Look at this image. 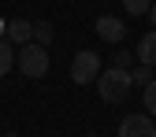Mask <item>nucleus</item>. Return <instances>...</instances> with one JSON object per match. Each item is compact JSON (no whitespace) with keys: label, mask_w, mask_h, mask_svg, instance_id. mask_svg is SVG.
<instances>
[{"label":"nucleus","mask_w":156,"mask_h":137,"mask_svg":"<svg viewBox=\"0 0 156 137\" xmlns=\"http://www.w3.org/2000/svg\"><path fill=\"white\" fill-rule=\"evenodd\" d=\"M130 89H134V78L123 67H108V70H101V78H97V93H101L104 104H123L130 96Z\"/></svg>","instance_id":"nucleus-1"},{"label":"nucleus","mask_w":156,"mask_h":137,"mask_svg":"<svg viewBox=\"0 0 156 137\" xmlns=\"http://www.w3.org/2000/svg\"><path fill=\"white\" fill-rule=\"evenodd\" d=\"M15 63H19V70L26 78H41V74H48V48L30 41V45H23L15 52Z\"/></svg>","instance_id":"nucleus-2"},{"label":"nucleus","mask_w":156,"mask_h":137,"mask_svg":"<svg viewBox=\"0 0 156 137\" xmlns=\"http://www.w3.org/2000/svg\"><path fill=\"white\" fill-rule=\"evenodd\" d=\"M71 78H74L78 85H93L97 78H101V56L89 52V48H82V52L71 60Z\"/></svg>","instance_id":"nucleus-3"},{"label":"nucleus","mask_w":156,"mask_h":137,"mask_svg":"<svg viewBox=\"0 0 156 137\" xmlns=\"http://www.w3.org/2000/svg\"><path fill=\"white\" fill-rule=\"evenodd\" d=\"M119 137H156V122L145 115H126V119L119 122Z\"/></svg>","instance_id":"nucleus-4"},{"label":"nucleus","mask_w":156,"mask_h":137,"mask_svg":"<svg viewBox=\"0 0 156 137\" xmlns=\"http://www.w3.org/2000/svg\"><path fill=\"white\" fill-rule=\"evenodd\" d=\"M97 37H101V41H112V45H119L123 37H126V26H123V19L101 15V19H97Z\"/></svg>","instance_id":"nucleus-5"},{"label":"nucleus","mask_w":156,"mask_h":137,"mask_svg":"<svg viewBox=\"0 0 156 137\" xmlns=\"http://www.w3.org/2000/svg\"><path fill=\"white\" fill-rule=\"evenodd\" d=\"M4 41H11V45H30L34 41V22H26V19H11V22L4 26Z\"/></svg>","instance_id":"nucleus-6"},{"label":"nucleus","mask_w":156,"mask_h":137,"mask_svg":"<svg viewBox=\"0 0 156 137\" xmlns=\"http://www.w3.org/2000/svg\"><path fill=\"white\" fill-rule=\"evenodd\" d=\"M138 60L149 63V67H156V30H149L141 41H138Z\"/></svg>","instance_id":"nucleus-7"},{"label":"nucleus","mask_w":156,"mask_h":137,"mask_svg":"<svg viewBox=\"0 0 156 137\" xmlns=\"http://www.w3.org/2000/svg\"><path fill=\"white\" fill-rule=\"evenodd\" d=\"M11 67H15V45L0 37V78H4V74H8Z\"/></svg>","instance_id":"nucleus-8"},{"label":"nucleus","mask_w":156,"mask_h":137,"mask_svg":"<svg viewBox=\"0 0 156 137\" xmlns=\"http://www.w3.org/2000/svg\"><path fill=\"white\" fill-rule=\"evenodd\" d=\"M152 70H156V67H149V63H141V67H134V70H130V78H134V85H141V89H145V85L152 82Z\"/></svg>","instance_id":"nucleus-9"},{"label":"nucleus","mask_w":156,"mask_h":137,"mask_svg":"<svg viewBox=\"0 0 156 137\" xmlns=\"http://www.w3.org/2000/svg\"><path fill=\"white\" fill-rule=\"evenodd\" d=\"M34 41L48 48V41H52V22H34Z\"/></svg>","instance_id":"nucleus-10"},{"label":"nucleus","mask_w":156,"mask_h":137,"mask_svg":"<svg viewBox=\"0 0 156 137\" xmlns=\"http://www.w3.org/2000/svg\"><path fill=\"white\" fill-rule=\"evenodd\" d=\"M141 96H145V111H149V115H156V78L141 89Z\"/></svg>","instance_id":"nucleus-11"},{"label":"nucleus","mask_w":156,"mask_h":137,"mask_svg":"<svg viewBox=\"0 0 156 137\" xmlns=\"http://www.w3.org/2000/svg\"><path fill=\"white\" fill-rule=\"evenodd\" d=\"M123 8H126L130 15H149L152 4H149V0H123Z\"/></svg>","instance_id":"nucleus-12"},{"label":"nucleus","mask_w":156,"mask_h":137,"mask_svg":"<svg viewBox=\"0 0 156 137\" xmlns=\"http://www.w3.org/2000/svg\"><path fill=\"white\" fill-rule=\"evenodd\" d=\"M112 67H123V70H130V67H134V56H130V52H115V56H112Z\"/></svg>","instance_id":"nucleus-13"},{"label":"nucleus","mask_w":156,"mask_h":137,"mask_svg":"<svg viewBox=\"0 0 156 137\" xmlns=\"http://www.w3.org/2000/svg\"><path fill=\"white\" fill-rule=\"evenodd\" d=\"M149 15H152V26H156V4H152V8H149Z\"/></svg>","instance_id":"nucleus-14"},{"label":"nucleus","mask_w":156,"mask_h":137,"mask_svg":"<svg viewBox=\"0 0 156 137\" xmlns=\"http://www.w3.org/2000/svg\"><path fill=\"white\" fill-rule=\"evenodd\" d=\"M4 26H8V22H4V19H0V33H4Z\"/></svg>","instance_id":"nucleus-15"},{"label":"nucleus","mask_w":156,"mask_h":137,"mask_svg":"<svg viewBox=\"0 0 156 137\" xmlns=\"http://www.w3.org/2000/svg\"><path fill=\"white\" fill-rule=\"evenodd\" d=\"M4 137H19V133H4Z\"/></svg>","instance_id":"nucleus-16"},{"label":"nucleus","mask_w":156,"mask_h":137,"mask_svg":"<svg viewBox=\"0 0 156 137\" xmlns=\"http://www.w3.org/2000/svg\"><path fill=\"white\" fill-rule=\"evenodd\" d=\"M86 137H97V133H86Z\"/></svg>","instance_id":"nucleus-17"}]
</instances>
